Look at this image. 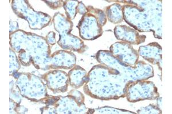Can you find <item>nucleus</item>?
<instances>
[{"mask_svg": "<svg viewBox=\"0 0 172 114\" xmlns=\"http://www.w3.org/2000/svg\"><path fill=\"white\" fill-rule=\"evenodd\" d=\"M123 30L124 35L123 36H121L118 37V40H122L126 41L129 43L132 44H137L139 45L142 42H144L146 37L145 35H140L138 34L137 31L133 30L132 28H130L125 26H122Z\"/></svg>", "mask_w": 172, "mask_h": 114, "instance_id": "obj_1", "label": "nucleus"}, {"mask_svg": "<svg viewBox=\"0 0 172 114\" xmlns=\"http://www.w3.org/2000/svg\"><path fill=\"white\" fill-rule=\"evenodd\" d=\"M51 34V32L48 34V35H47V38L48 39V42L51 45H53L56 42L55 38V34L53 32H52V34Z\"/></svg>", "mask_w": 172, "mask_h": 114, "instance_id": "obj_3", "label": "nucleus"}, {"mask_svg": "<svg viewBox=\"0 0 172 114\" xmlns=\"http://www.w3.org/2000/svg\"><path fill=\"white\" fill-rule=\"evenodd\" d=\"M44 2H46L49 6L53 9H56L58 8H60L64 4L62 1H46Z\"/></svg>", "mask_w": 172, "mask_h": 114, "instance_id": "obj_2", "label": "nucleus"}]
</instances>
